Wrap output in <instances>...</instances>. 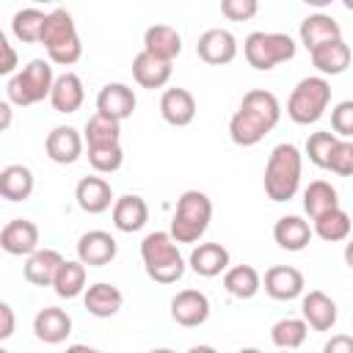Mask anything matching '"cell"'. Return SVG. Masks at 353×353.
Returning a JSON list of instances; mask_svg holds the SVG:
<instances>
[{
    "label": "cell",
    "instance_id": "cell-25",
    "mask_svg": "<svg viewBox=\"0 0 353 353\" xmlns=\"http://www.w3.org/2000/svg\"><path fill=\"white\" fill-rule=\"evenodd\" d=\"M312 234H314V229L301 215H281L273 226V240L284 251H303L312 243Z\"/></svg>",
    "mask_w": 353,
    "mask_h": 353
},
{
    "label": "cell",
    "instance_id": "cell-10",
    "mask_svg": "<svg viewBox=\"0 0 353 353\" xmlns=\"http://www.w3.org/2000/svg\"><path fill=\"white\" fill-rule=\"evenodd\" d=\"M83 143H85V138H83L74 127L61 124V127H55V130L47 132V138H44V152H47V157H50L52 163H58V165H72V163L80 160Z\"/></svg>",
    "mask_w": 353,
    "mask_h": 353
},
{
    "label": "cell",
    "instance_id": "cell-12",
    "mask_svg": "<svg viewBox=\"0 0 353 353\" xmlns=\"http://www.w3.org/2000/svg\"><path fill=\"white\" fill-rule=\"evenodd\" d=\"M171 317L182 328H199L210 317V298L201 290H179L171 298Z\"/></svg>",
    "mask_w": 353,
    "mask_h": 353
},
{
    "label": "cell",
    "instance_id": "cell-34",
    "mask_svg": "<svg viewBox=\"0 0 353 353\" xmlns=\"http://www.w3.org/2000/svg\"><path fill=\"white\" fill-rule=\"evenodd\" d=\"M52 290L58 298H77L80 292H85V265L80 259H66L52 281Z\"/></svg>",
    "mask_w": 353,
    "mask_h": 353
},
{
    "label": "cell",
    "instance_id": "cell-50",
    "mask_svg": "<svg viewBox=\"0 0 353 353\" xmlns=\"http://www.w3.org/2000/svg\"><path fill=\"white\" fill-rule=\"evenodd\" d=\"M237 353H265V350H259V347H243V350H237Z\"/></svg>",
    "mask_w": 353,
    "mask_h": 353
},
{
    "label": "cell",
    "instance_id": "cell-1",
    "mask_svg": "<svg viewBox=\"0 0 353 353\" xmlns=\"http://www.w3.org/2000/svg\"><path fill=\"white\" fill-rule=\"evenodd\" d=\"M281 119V105L276 94L265 88L245 91L237 113L229 119V138L237 146H256Z\"/></svg>",
    "mask_w": 353,
    "mask_h": 353
},
{
    "label": "cell",
    "instance_id": "cell-7",
    "mask_svg": "<svg viewBox=\"0 0 353 353\" xmlns=\"http://www.w3.org/2000/svg\"><path fill=\"white\" fill-rule=\"evenodd\" d=\"M328 102H331V83L320 74H312L298 80V85L292 88L287 99V116L295 124H314L323 119Z\"/></svg>",
    "mask_w": 353,
    "mask_h": 353
},
{
    "label": "cell",
    "instance_id": "cell-11",
    "mask_svg": "<svg viewBox=\"0 0 353 353\" xmlns=\"http://www.w3.org/2000/svg\"><path fill=\"white\" fill-rule=\"evenodd\" d=\"M116 254H119V245H116L113 234H108L102 229H91V232L80 234V240H77V259L85 268H105L116 259Z\"/></svg>",
    "mask_w": 353,
    "mask_h": 353
},
{
    "label": "cell",
    "instance_id": "cell-46",
    "mask_svg": "<svg viewBox=\"0 0 353 353\" xmlns=\"http://www.w3.org/2000/svg\"><path fill=\"white\" fill-rule=\"evenodd\" d=\"M0 116H3V130H8V124H11V102L8 99L0 102Z\"/></svg>",
    "mask_w": 353,
    "mask_h": 353
},
{
    "label": "cell",
    "instance_id": "cell-33",
    "mask_svg": "<svg viewBox=\"0 0 353 353\" xmlns=\"http://www.w3.org/2000/svg\"><path fill=\"white\" fill-rule=\"evenodd\" d=\"M44 25H47V14L41 8H19L14 17H11V33L25 41V44H41V33H44Z\"/></svg>",
    "mask_w": 353,
    "mask_h": 353
},
{
    "label": "cell",
    "instance_id": "cell-16",
    "mask_svg": "<svg viewBox=\"0 0 353 353\" xmlns=\"http://www.w3.org/2000/svg\"><path fill=\"white\" fill-rule=\"evenodd\" d=\"M74 199H77V207L83 212H88V215H99L110 204H116L110 182L105 176H83L77 182V188H74Z\"/></svg>",
    "mask_w": 353,
    "mask_h": 353
},
{
    "label": "cell",
    "instance_id": "cell-15",
    "mask_svg": "<svg viewBox=\"0 0 353 353\" xmlns=\"http://www.w3.org/2000/svg\"><path fill=\"white\" fill-rule=\"evenodd\" d=\"M135 110V91L124 83H108L99 88L97 94V113L108 116V119H116V121H124L130 119Z\"/></svg>",
    "mask_w": 353,
    "mask_h": 353
},
{
    "label": "cell",
    "instance_id": "cell-28",
    "mask_svg": "<svg viewBox=\"0 0 353 353\" xmlns=\"http://www.w3.org/2000/svg\"><path fill=\"white\" fill-rule=\"evenodd\" d=\"M132 77L141 88H163L171 80V63L149 55L146 50H141L132 58Z\"/></svg>",
    "mask_w": 353,
    "mask_h": 353
},
{
    "label": "cell",
    "instance_id": "cell-35",
    "mask_svg": "<svg viewBox=\"0 0 353 353\" xmlns=\"http://www.w3.org/2000/svg\"><path fill=\"white\" fill-rule=\"evenodd\" d=\"M309 336V325L303 317H281L279 323H273L270 328V342L281 350H295L306 342Z\"/></svg>",
    "mask_w": 353,
    "mask_h": 353
},
{
    "label": "cell",
    "instance_id": "cell-40",
    "mask_svg": "<svg viewBox=\"0 0 353 353\" xmlns=\"http://www.w3.org/2000/svg\"><path fill=\"white\" fill-rule=\"evenodd\" d=\"M331 130L336 138H353V99H342L331 110Z\"/></svg>",
    "mask_w": 353,
    "mask_h": 353
},
{
    "label": "cell",
    "instance_id": "cell-18",
    "mask_svg": "<svg viewBox=\"0 0 353 353\" xmlns=\"http://www.w3.org/2000/svg\"><path fill=\"white\" fill-rule=\"evenodd\" d=\"M160 116L171 127H188L196 119V97L188 88H165L160 97Z\"/></svg>",
    "mask_w": 353,
    "mask_h": 353
},
{
    "label": "cell",
    "instance_id": "cell-49",
    "mask_svg": "<svg viewBox=\"0 0 353 353\" xmlns=\"http://www.w3.org/2000/svg\"><path fill=\"white\" fill-rule=\"evenodd\" d=\"M188 353H218L215 347H210V345H193Z\"/></svg>",
    "mask_w": 353,
    "mask_h": 353
},
{
    "label": "cell",
    "instance_id": "cell-20",
    "mask_svg": "<svg viewBox=\"0 0 353 353\" xmlns=\"http://www.w3.org/2000/svg\"><path fill=\"white\" fill-rule=\"evenodd\" d=\"M33 334H36L39 342L61 345L72 334V317L63 309H58V306H44L33 317Z\"/></svg>",
    "mask_w": 353,
    "mask_h": 353
},
{
    "label": "cell",
    "instance_id": "cell-38",
    "mask_svg": "<svg viewBox=\"0 0 353 353\" xmlns=\"http://www.w3.org/2000/svg\"><path fill=\"white\" fill-rule=\"evenodd\" d=\"M336 143H339V138H336L331 130L312 132V135L306 138V154H309V160H312L317 168H328V160H331Z\"/></svg>",
    "mask_w": 353,
    "mask_h": 353
},
{
    "label": "cell",
    "instance_id": "cell-14",
    "mask_svg": "<svg viewBox=\"0 0 353 353\" xmlns=\"http://www.w3.org/2000/svg\"><path fill=\"white\" fill-rule=\"evenodd\" d=\"M265 292L273 301H292L298 295H303V273L292 265H273L265 270Z\"/></svg>",
    "mask_w": 353,
    "mask_h": 353
},
{
    "label": "cell",
    "instance_id": "cell-43",
    "mask_svg": "<svg viewBox=\"0 0 353 353\" xmlns=\"http://www.w3.org/2000/svg\"><path fill=\"white\" fill-rule=\"evenodd\" d=\"M0 52H3V61H0V74H8V77H14L17 72V52H14V47L8 44V39L6 36H0Z\"/></svg>",
    "mask_w": 353,
    "mask_h": 353
},
{
    "label": "cell",
    "instance_id": "cell-22",
    "mask_svg": "<svg viewBox=\"0 0 353 353\" xmlns=\"http://www.w3.org/2000/svg\"><path fill=\"white\" fill-rule=\"evenodd\" d=\"M63 262L66 259L55 248H39L36 254H30L25 259V268H22L25 281H30L36 287H52V281H55V276H58Z\"/></svg>",
    "mask_w": 353,
    "mask_h": 353
},
{
    "label": "cell",
    "instance_id": "cell-48",
    "mask_svg": "<svg viewBox=\"0 0 353 353\" xmlns=\"http://www.w3.org/2000/svg\"><path fill=\"white\" fill-rule=\"evenodd\" d=\"M345 262L353 270V237H347V243H345Z\"/></svg>",
    "mask_w": 353,
    "mask_h": 353
},
{
    "label": "cell",
    "instance_id": "cell-45",
    "mask_svg": "<svg viewBox=\"0 0 353 353\" xmlns=\"http://www.w3.org/2000/svg\"><path fill=\"white\" fill-rule=\"evenodd\" d=\"M0 320H3V325H0V339H8L11 334H14V309H11V303H0Z\"/></svg>",
    "mask_w": 353,
    "mask_h": 353
},
{
    "label": "cell",
    "instance_id": "cell-26",
    "mask_svg": "<svg viewBox=\"0 0 353 353\" xmlns=\"http://www.w3.org/2000/svg\"><path fill=\"white\" fill-rule=\"evenodd\" d=\"M143 50L160 61H174L182 52V36L171 25H152L143 33Z\"/></svg>",
    "mask_w": 353,
    "mask_h": 353
},
{
    "label": "cell",
    "instance_id": "cell-52",
    "mask_svg": "<svg viewBox=\"0 0 353 353\" xmlns=\"http://www.w3.org/2000/svg\"><path fill=\"white\" fill-rule=\"evenodd\" d=\"M0 353H11V350H6V347H0Z\"/></svg>",
    "mask_w": 353,
    "mask_h": 353
},
{
    "label": "cell",
    "instance_id": "cell-36",
    "mask_svg": "<svg viewBox=\"0 0 353 353\" xmlns=\"http://www.w3.org/2000/svg\"><path fill=\"white\" fill-rule=\"evenodd\" d=\"M85 146H113L121 141V121L116 119H108L102 113H94L88 121H85Z\"/></svg>",
    "mask_w": 353,
    "mask_h": 353
},
{
    "label": "cell",
    "instance_id": "cell-47",
    "mask_svg": "<svg viewBox=\"0 0 353 353\" xmlns=\"http://www.w3.org/2000/svg\"><path fill=\"white\" fill-rule=\"evenodd\" d=\"M63 353H105V350H97V347H88V345H69Z\"/></svg>",
    "mask_w": 353,
    "mask_h": 353
},
{
    "label": "cell",
    "instance_id": "cell-9",
    "mask_svg": "<svg viewBox=\"0 0 353 353\" xmlns=\"http://www.w3.org/2000/svg\"><path fill=\"white\" fill-rule=\"evenodd\" d=\"M196 52L210 66H226V63H232L237 58V39L226 28H210V30H204L199 36Z\"/></svg>",
    "mask_w": 353,
    "mask_h": 353
},
{
    "label": "cell",
    "instance_id": "cell-29",
    "mask_svg": "<svg viewBox=\"0 0 353 353\" xmlns=\"http://www.w3.org/2000/svg\"><path fill=\"white\" fill-rule=\"evenodd\" d=\"M85 99V91H83V80L74 74V72H63L55 77V85H52V94H50V105L58 110V113H74Z\"/></svg>",
    "mask_w": 353,
    "mask_h": 353
},
{
    "label": "cell",
    "instance_id": "cell-3",
    "mask_svg": "<svg viewBox=\"0 0 353 353\" xmlns=\"http://www.w3.org/2000/svg\"><path fill=\"white\" fill-rule=\"evenodd\" d=\"M141 259L146 276L157 284H174L185 276V259L171 232H149L141 243Z\"/></svg>",
    "mask_w": 353,
    "mask_h": 353
},
{
    "label": "cell",
    "instance_id": "cell-4",
    "mask_svg": "<svg viewBox=\"0 0 353 353\" xmlns=\"http://www.w3.org/2000/svg\"><path fill=\"white\" fill-rule=\"evenodd\" d=\"M41 44H44V50H47L50 63L72 66V63L80 61L83 44H80L74 19H72V14H69L66 8H52V11L47 14V25H44V33H41Z\"/></svg>",
    "mask_w": 353,
    "mask_h": 353
},
{
    "label": "cell",
    "instance_id": "cell-44",
    "mask_svg": "<svg viewBox=\"0 0 353 353\" xmlns=\"http://www.w3.org/2000/svg\"><path fill=\"white\" fill-rule=\"evenodd\" d=\"M323 353H353V336H347V334H334V336L323 345Z\"/></svg>",
    "mask_w": 353,
    "mask_h": 353
},
{
    "label": "cell",
    "instance_id": "cell-41",
    "mask_svg": "<svg viewBox=\"0 0 353 353\" xmlns=\"http://www.w3.org/2000/svg\"><path fill=\"white\" fill-rule=\"evenodd\" d=\"M328 171H334L336 176H353V141L339 138V143L328 160Z\"/></svg>",
    "mask_w": 353,
    "mask_h": 353
},
{
    "label": "cell",
    "instance_id": "cell-30",
    "mask_svg": "<svg viewBox=\"0 0 353 353\" xmlns=\"http://www.w3.org/2000/svg\"><path fill=\"white\" fill-rule=\"evenodd\" d=\"M33 171L22 163H11L0 171V196L8 201H25L33 193Z\"/></svg>",
    "mask_w": 353,
    "mask_h": 353
},
{
    "label": "cell",
    "instance_id": "cell-31",
    "mask_svg": "<svg viewBox=\"0 0 353 353\" xmlns=\"http://www.w3.org/2000/svg\"><path fill=\"white\" fill-rule=\"evenodd\" d=\"M339 207V196H336V188L325 179H314L309 182V188L303 190V210L312 221H317L320 215L331 212Z\"/></svg>",
    "mask_w": 353,
    "mask_h": 353
},
{
    "label": "cell",
    "instance_id": "cell-6",
    "mask_svg": "<svg viewBox=\"0 0 353 353\" xmlns=\"http://www.w3.org/2000/svg\"><path fill=\"white\" fill-rule=\"evenodd\" d=\"M212 218V201L201 190H185L176 201V212L171 218V237L176 243H196Z\"/></svg>",
    "mask_w": 353,
    "mask_h": 353
},
{
    "label": "cell",
    "instance_id": "cell-42",
    "mask_svg": "<svg viewBox=\"0 0 353 353\" xmlns=\"http://www.w3.org/2000/svg\"><path fill=\"white\" fill-rule=\"evenodd\" d=\"M256 11H259L256 0H223V3H221V14H223L226 19H232V22H245V19H251Z\"/></svg>",
    "mask_w": 353,
    "mask_h": 353
},
{
    "label": "cell",
    "instance_id": "cell-2",
    "mask_svg": "<svg viewBox=\"0 0 353 353\" xmlns=\"http://www.w3.org/2000/svg\"><path fill=\"white\" fill-rule=\"evenodd\" d=\"M301 152L295 143H279L265 163V193L270 201H290L301 188Z\"/></svg>",
    "mask_w": 353,
    "mask_h": 353
},
{
    "label": "cell",
    "instance_id": "cell-19",
    "mask_svg": "<svg viewBox=\"0 0 353 353\" xmlns=\"http://www.w3.org/2000/svg\"><path fill=\"white\" fill-rule=\"evenodd\" d=\"M188 265L196 276L201 279H215L221 273L229 270V251L221 245V243H199L190 256H188Z\"/></svg>",
    "mask_w": 353,
    "mask_h": 353
},
{
    "label": "cell",
    "instance_id": "cell-17",
    "mask_svg": "<svg viewBox=\"0 0 353 353\" xmlns=\"http://www.w3.org/2000/svg\"><path fill=\"white\" fill-rule=\"evenodd\" d=\"M301 314L312 331H331L336 325V303L323 290H309L301 301Z\"/></svg>",
    "mask_w": 353,
    "mask_h": 353
},
{
    "label": "cell",
    "instance_id": "cell-37",
    "mask_svg": "<svg viewBox=\"0 0 353 353\" xmlns=\"http://www.w3.org/2000/svg\"><path fill=\"white\" fill-rule=\"evenodd\" d=\"M312 229H314V234H317L320 240H325V243L347 240V237H350V215H347L342 207H336V210L320 215Z\"/></svg>",
    "mask_w": 353,
    "mask_h": 353
},
{
    "label": "cell",
    "instance_id": "cell-8",
    "mask_svg": "<svg viewBox=\"0 0 353 353\" xmlns=\"http://www.w3.org/2000/svg\"><path fill=\"white\" fill-rule=\"evenodd\" d=\"M295 39L287 33H265V30H254L245 36L243 41V55L248 61V66H254L256 72H268L284 61L295 58Z\"/></svg>",
    "mask_w": 353,
    "mask_h": 353
},
{
    "label": "cell",
    "instance_id": "cell-23",
    "mask_svg": "<svg viewBox=\"0 0 353 353\" xmlns=\"http://www.w3.org/2000/svg\"><path fill=\"white\" fill-rule=\"evenodd\" d=\"M149 221V204L135 196V193H127V196H119L116 204H113V226L119 232H141Z\"/></svg>",
    "mask_w": 353,
    "mask_h": 353
},
{
    "label": "cell",
    "instance_id": "cell-5",
    "mask_svg": "<svg viewBox=\"0 0 353 353\" xmlns=\"http://www.w3.org/2000/svg\"><path fill=\"white\" fill-rule=\"evenodd\" d=\"M52 85H55V74H52L50 61L33 58V61H28V66H22L14 77H8V83H6V97H8L11 105L28 108V105H36V102H41V99H50Z\"/></svg>",
    "mask_w": 353,
    "mask_h": 353
},
{
    "label": "cell",
    "instance_id": "cell-32",
    "mask_svg": "<svg viewBox=\"0 0 353 353\" xmlns=\"http://www.w3.org/2000/svg\"><path fill=\"white\" fill-rule=\"evenodd\" d=\"M223 287H226V292H229L232 298L248 301V298H254V295L259 292L262 276H259V270L251 268V265H234V268H229V270L223 273Z\"/></svg>",
    "mask_w": 353,
    "mask_h": 353
},
{
    "label": "cell",
    "instance_id": "cell-13",
    "mask_svg": "<svg viewBox=\"0 0 353 353\" xmlns=\"http://www.w3.org/2000/svg\"><path fill=\"white\" fill-rule=\"evenodd\" d=\"M0 245L11 256H30L39 251V226L28 218H14L3 226Z\"/></svg>",
    "mask_w": 353,
    "mask_h": 353
},
{
    "label": "cell",
    "instance_id": "cell-27",
    "mask_svg": "<svg viewBox=\"0 0 353 353\" xmlns=\"http://www.w3.org/2000/svg\"><path fill=\"white\" fill-rule=\"evenodd\" d=\"M83 303H85L88 314H94V317H102V320H105V317H113V314L121 309L124 295H121V290H119L116 284L97 281V284H91V287L85 290Z\"/></svg>",
    "mask_w": 353,
    "mask_h": 353
},
{
    "label": "cell",
    "instance_id": "cell-21",
    "mask_svg": "<svg viewBox=\"0 0 353 353\" xmlns=\"http://www.w3.org/2000/svg\"><path fill=\"white\" fill-rule=\"evenodd\" d=\"M298 36H301V44L312 52V50H317V47H323L328 41L342 39V28H339V22L331 14H309L301 22Z\"/></svg>",
    "mask_w": 353,
    "mask_h": 353
},
{
    "label": "cell",
    "instance_id": "cell-24",
    "mask_svg": "<svg viewBox=\"0 0 353 353\" xmlns=\"http://www.w3.org/2000/svg\"><path fill=\"white\" fill-rule=\"evenodd\" d=\"M309 58H312V66L320 72V77H325V74L334 77V74H342L350 66L353 52H350V44L345 39H336V41H328V44L312 50Z\"/></svg>",
    "mask_w": 353,
    "mask_h": 353
},
{
    "label": "cell",
    "instance_id": "cell-51",
    "mask_svg": "<svg viewBox=\"0 0 353 353\" xmlns=\"http://www.w3.org/2000/svg\"><path fill=\"white\" fill-rule=\"evenodd\" d=\"M149 353H176V350H171V347H154V350H149Z\"/></svg>",
    "mask_w": 353,
    "mask_h": 353
},
{
    "label": "cell",
    "instance_id": "cell-39",
    "mask_svg": "<svg viewBox=\"0 0 353 353\" xmlns=\"http://www.w3.org/2000/svg\"><path fill=\"white\" fill-rule=\"evenodd\" d=\"M88 163L97 174H113L121 168L124 163V152H121V143H113V146H91L88 149Z\"/></svg>",
    "mask_w": 353,
    "mask_h": 353
}]
</instances>
